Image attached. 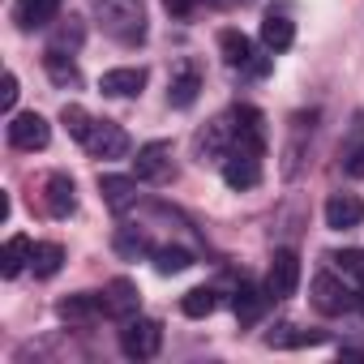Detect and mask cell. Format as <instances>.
<instances>
[{
  "label": "cell",
  "instance_id": "17",
  "mask_svg": "<svg viewBox=\"0 0 364 364\" xmlns=\"http://www.w3.org/2000/svg\"><path fill=\"white\" fill-rule=\"evenodd\" d=\"M141 86H146V69H107L103 77H99V90L103 95H112V99H133V95H141Z\"/></svg>",
  "mask_w": 364,
  "mask_h": 364
},
{
  "label": "cell",
  "instance_id": "15",
  "mask_svg": "<svg viewBox=\"0 0 364 364\" xmlns=\"http://www.w3.org/2000/svg\"><path fill=\"white\" fill-rule=\"evenodd\" d=\"M103 313H107L103 309V296H95V291H73V296H65L56 304V317L69 321V326H86V321H95Z\"/></svg>",
  "mask_w": 364,
  "mask_h": 364
},
{
  "label": "cell",
  "instance_id": "23",
  "mask_svg": "<svg viewBox=\"0 0 364 364\" xmlns=\"http://www.w3.org/2000/svg\"><path fill=\"white\" fill-rule=\"evenodd\" d=\"M82 39H86V22L77 18V14H69V18H60V26L52 31V52H77L82 48Z\"/></svg>",
  "mask_w": 364,
  "mask_h": 364
},
{
  "label": "cell",
  "instance_id": "9",
  "mask_svg": "<svg viewBox=\"0 0 364 364\" xmlns=\"http://www.w3.org/2000/svg\"><path fill=\"white\" fill-rule=\"evenodd\" d=\"M232 137H236V129H232V112L215 116V120L198 133V154H202V163H206V159H228V154H232Z\"/></svg>",
  "mask_w": 364,
  "mask_h": 364
},
{
  "label": "cell",
  "instance_id": "33",
  "mask_svg": "<svg viewBox=\"0 0 364 364\" xmlns=\"http://www.w3.org/2000/svg\"><path fill=\"white\" fill-rule=\"evenodd\" d=\"M163 5H167L171 14H180V18H185V14H189V0H163Z\"/></svg>",
  "mask_w": 364,
  "mask_h": 364
},
{
  "label": "cell",
  "instance_id": "13",
  "mask_svg": "<svg viewBox=\"0 0 364 364\" xmlns=\"http://www.w3.org/2000/svg\"><path fill=\"white\" fill-rule=\"evenodd\" d=\"M223 180L228 189H257L262 185V154H228L223 159Z\"/></svg>",
  "mask_w": 364,
  "mask_h": 364
},
{
  "label": "cell",
  "instance_id": "10",
  "mask_svg": "<svg viewBox=\"0 0 364 364\" xmlns=\"http://www.w3.org/2000/svg\"><path fill=\"white\" fill-rule=\"evenodd\" d=\"M103 309H107V317H116V321L137 317V309H141L137 283H133V279H112V283L103 287Z\"/></svg>",
  "mask_w": 364,
  "mask_h": 364
},
{
  "label": "cell",
  "instance_id": "1",
  "mask_svg": "<svg viewBox=\"0 0 364 364\" xmlns=\"http://www.w3.org/2000/svg\"><path fill=\"white\" fill-rule=\"evenodd\" d=\"M99 22L124 48L146 39V9H141V0H99Z\"/></svg>",
  "mask_w": 364,
  "mask_h": 364
},
{
  "label": "cell",
  "instance_id": "7",
  "mask_svg": "<svg viewBox=\"0 0 364 364\" xmlns=\"http://www.w3.org/2000/svg\"><path fill=\"white\" fill-rule=\"evenodd\" d=\"M95 159H124L129 154V133L116 124V120H95V129H90V137L82 141Z\"/></svg>",
  "mask_w": 364,
  "mask_h": 364
},
{
  "label": "cell",
  "instance_id": "3",
  "mask_svg": "<svg viewBox=\"0 0 364 364\" xmlns=\"http://www.w3.org/2000/svg\"><path fill=\"white\" fill-rule=\"evenodd\" d=\"M163 347V326L154 317H129L120 330V351L129 360H154Z\"/></svg>",
  "mask_w": 364,
  "mask_h": 364
},
{
  "label": "cell",
  "instance_id": "16",
  "mask_svg": "<svg viewBox=\"0 0 364 364\" xmlns=\"http://www.w3.org/2000/svg\"><path fill=\"white\" fill-rule=\"evenodd\" d=\"M14 22H18V31H43L52 22H60V0H18Z\"/></svg>",
  "mask_w": 364,
  "mask_h": 364
},
{
  "label": "cell",
  "instance_id": "8",
  "mask_svg": "<svg viewBox=\"0 0 364 364\" xmlns=\"http://www.w3.org/2000/svg\"><path fill=\"white\" fill-rule=\"evenodd\" d=\"M137 180H150V185H163L171 176V141H146L133 159Z\"/></svg>",
  "mask_w": 364,
  "mask_h": 364
},
{
  "label": "cell",
  "instance_id": "14",
  "mask_svg": "<svg viewBox=\"0 0 364 364\" xmlns=\"http://www.w3.org/2000/svg\"><path fill=\"white\" fill-rule=\"evenodd\" d=\"M43 202H48V215L69 219L73 206H77V185H73V176L52 171V176H48V185H43Z\"/></svg>",
  "mask_w": 364,
  "mask_h": 364
},
{
  "label": "cell",
  "instance_id": "19",
  "mask_svg": "<svg viewBox=\"0 0 364 364\" xmlns=\"http://www.w3.org/2000/svg\"><path fill=\"white\" fill-rule=\"evenodd\" d=\"M198 95H202V73H198V65H185V69L171 77V86H167V103L176 112H185V107L198 103Z\"/></svg>",
  "mask_w": 364,
  "mask_h": 364
},
{
  "label": "cell",
  "instance_id": "5",
  "mask_svg": "<svg viewBox=\"0 0 364 364\" xmlns=\"http://www.w3.org/2000/svg\"><path fill=\"white\" fill-rule=\"evenodd\" d=\"M300 287V257L291 249H274L270 257V270H266V291L270 300H291Z\"/></svg>",
  "mask_w": 364,
  "mask_h": 364
},
{
  "label": "cell",
  "instance_id": "32",
  "mask_svg": "<svg viewBox=\"0 0 364 364\" xmlns=\"http://www.w3.org/2000/svg\"><path fill=\"white\" fill-rule=\"evenodd\" d=\"M18 73H5V90H0V112L5 116H14V103H18Z\"/></svg>",
  "mask_w": 364,
  "mask_h": 364
},
{
  "label": "cell",
  "instance_id": "2",
  "mask_svg": "<svg viewBox=\"0 0 364 364\" xmlns=\"http://www.w3.org/2000/svg\"><path fill=\"white\" fill-rule=\"evenodd\" d=\"M309 291H313V309L326 313V317H343V313L355 309V291L347 287L343 274L321 270V274H313V287H309Z\"/></svg>",
  "mask_w": 364,
  "mask_h": 364
},
{
  "label": "cell",
  "instance_id": "26",
  "mask_svg": "<svg viewBox=\"0 0 364 364\" xmlns=\"http://www.w3.org/2000/svg\"><path fill=\"white\" fill-rule=\"evenodd\" d=\"M150 262H154L159 274H185V270L193 266V253H189V249H180V245H163V249L150 253Z\"/></svg>",
  "mask_w": 364,
  "mask_h": 364
},
{
  "label": "cell",
  "instance_id": "11",
  "mask_svg": "<svg viewBox=\"0 0 364 364\" xmlns=\"http://www.w3.org/2000/svg\"><path fill=\"white\" fill-rule=\"evenodd\" d=\"M364 223V198H355V193H334L330 202H326V228L330 232H351V228H360Z\"/></svg>",
  "mask_w": 364,
  "mask_h": 364
},
{
  "label": "cell",
  "instance_id": "18",
  "mask_svg": "<svg viewBox=\"0 0 364 364\" xmlns=\"http://www.w3.org/2000/svg\"><path fill=\"white\" fill-rule=\"evenodd\" d=\"M266 304H270V291H266V287H257V283H240V287H236V300H232V309H236V321H240V326H253V321H262Z\"/></svg>",
  "mask_w": 364,
  "mask_h": 364
},
{
  "label": "cell",
  "instance_id": "30",
  "mask_svg": "<svg viewBox=\"0 0 364 364\" xmlns=\"http://www.w3.org/2000/svg\"><path fill=\"white\" fill-rule=\"evenodd\" d=\"M330 262H334V270H338L347 283L364 287V249H343V253H330Z\"/></svg>",
  "mask_w": 364,
  "mask_h": 364
},
{
  "label": "cell",
  "instance_id": "24",
  "mask_svg": "<svg viewBox=\"0 0 364 364\" xmlns=\"http://www.w3.org/2000/svg\"><path fill=\"white\" fill-rule=\"evenodd\" d=\"M60 266H65V249L52 245V240H39L35 253H31V270H35V279H52V274H60Z\"/></svg>",
  "mask_w": 364,
  "mask_h": 364
},
{
  "label": "cell",
  "instance_id": "21",
  "mask_svg": "<svg viewBox=\"0 0 364 364\" xmlns=\"http://www.w3.org/2000/svg\"><path fill=\"white\" fill-rule=\"evenodd\" d=\"M262 43H266L270 52H287V48L296 43V22H291L287 14H266V22H262Z\"/></svg>",
  "mask_w": 364,
  "mask_h": 364
},
{
  "label": "cell",
  "instance_id": "31",
  "mask_svg": "<svg viewBox=\"0 0 364 364\" xmlns=\"http://www.w3.org/2000/svg\"><path fill=\"white\" fill-rule=\"evenodd\" d=\"M60 124H65L69 137H77V141H86L90 129H95V120H90V112H86L82 103H65V107H60Z\"/></svg>",
  "mask_w": 364,
  "mask_h": 364
},
{
  "label": "cell",
  "instance_id": "25",
  "mask_svg": "<svg viewBox=\"0 0 364 364\" xmlns=\"http://www.w3.org/2000/svg\"><path fill=\"white\" fill-rule=\"evenodd\" d=\"M266 343H270V347H317V343H326V330L279 326V330H270V334H266Z\"/></svg>",
  "mask_w": 364,
  "mask_h": 364
},
{
  "label": "cell",
  "instance_id": "20",
  "mask_svg": "<svg viewBox=\"0 0 364 364\" xmlns=\"http://www.w3.org/2000/svg\"><path fill=\"white\" fill-rule=\"evenodd\" d=\"M338 163H343V171L347 176H364V116H355L351 120V133L343 137V150H338Z\"/></svg>",
  "mask_w": 364,
  "mask_h": 364
},
{
  "label": "cell",
  "instance_id": "27",
  "mask_svg": "<svg viewBox=\"0 0 364 364\" xmlns=\"http://www.w3.org/2000/svg\"><path fill=\"white\" fill-rule=\"evenodd\" d=\"M112 249H116L124 262H137V257L154 253V249H150V236H146V232H137V228H120V232H116V240H112Z\"/></svg>",
  "mask_w": 364,
  "mask_h": 364
},
{
  "label": "cell",
  "instance_id": "6",
  "mask_svg": "<svg viewBox=\"0 0 364 364\" xmlns=\"http://www.w3.org/2000/svg\"><path fill=\"white\" fill-rule=\"evenodd\" d=\"M9 146L14 150H43L48 141H52V124L39 116V112H18V116H9Z\"/></svg>",
  "mask_w": 364,
  "mask_h": 364
},
{
  "label": "cell",
  "instance_id": "29",
  "mask_svg": "<svg viewBox=\"0 0 364 364\" xmlns=\"http://www.w3.org/2000/svg\"><path fill=\"white\" fill-rule=\"evenodd\" d=\"M215 287H193V291H185L180 296V313L185 317H193V321H202V317H210L215 313Z\"/></svg>",
  "mask_w": 364,
  "mask_h": 364
},
{
  "label": "cell",
  "instance_id": "34",
  "mask_svg": "<svg viewBox=\"0 0 364 364\" xmlns=\"http://www.w3.org/2000/svg\"><path fill=\"white\" fill-rule=\"evenodd\" d=\"M215 5H245V0H215Z\"/></svg>",
  "mask_w": 364,
  "mask_h": 364
},
{
  "label": "cell",
  "instance_id": "22",
  "mask_svg": "<svg viewBox=\"0 0 364 364\" xmlns=\"http://www.w3.org/2000/svg\"><path fill=\"white\" fill-rule=\"evenodd\" d=\"M31 253H35L31 236H9V240H5V253H0V274H5V279H18V274L31 266Z\"/></svg>",
  "mask_w": 364,
  "mask_h": 364
},
{
  "label": "cell",
  "instance_id": "28",
  "mask_svg": "<svg viewBox=\"0 0 364 364\" xmlns=\"http://www.w3.org/2000/svg\"><path fill=\"white\" fill-rule=\"evenodd\" d=\"M43 69H48V77H52L56 86H65V90L82 82V73H77V65H73V60H69L65 52H52V48H48V56H43Z\"/></svg>",
  "mask_w": 364,
  "mask_h": 364
},
{
  "label": "cell",
  "instance_id": "4",
  "mask_svg": "<svg viewBox=\"0 0 364 364\" xmlns=\"http://www.w3.org/2000/svg\"><path fill=\"white\" fill-rule=\"evenodd\" d=\"M219 52H223V60H228L232 69H245V73H253V77H266V73H270V60L253 52V39L240 35V31H232V26L219 31Z\"/></svg>",
  "mask_w": 364,
  "mask_h": 364
},
{
  "label": "cell",
  "instance_id": "12",
  "mask_svg": "<svg viewBox=\"0 0 364 364\" xmlns=\"http://www.w3.org/2000/svg\"><path fill=\"white\" fill-rule=\"evenodd\" d=\"M99 198H103V206H107V210L124 215V210L137 202V176H116V171L99 176Z\"/></svg>",
  "mask_w": 364,
  "mask_h": 364
}]
</instances>
